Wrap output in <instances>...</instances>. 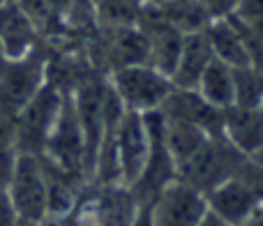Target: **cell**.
Listing matches in <instances>:
<instances>
[{"instance_id": "cell-20", "label": "cell", "mask_w": 263, "mask_h": 226, "mask_svg": "<svg viewBox=\"0 0 263 226\" xmlns=\"http://www.w3.org/2000/svg\"><path fill=\"white\" fill-rule=\"evenodd\" d=\"M18 213L14 208V201L7 190H0V226H16L18 224Z\"/></svg>"}, {"instance_id": "cell-26", "label": "cell", "mask_w": 263, "mask_h": 226, "mask_svg": "<svg viewBox=\"0 0 263 226\" xmlns=\"http://www.w3.org/2000/svg\"><path fill=\"white\" fill-rule=\"evenodd\" d=\"M16 226H42V222H30V219H18Z\"/></svg>"}, {"instance_id": "cell-19", "label": "cell", "mask_w": 263, "mask_h": 226, "mask_svg": "<svg viewBox=\"0 0 263 226\" xmlns=\"http://www.w3.org/2000/svg\"><path fill=\"white\" fill-rule=\"evenodd\" d=\"M0 148H16V116L0 111Z\"/></svg>"}, {"instance_id": "cell-12", "label": "cell", "mask_w": 263, "mask_h": 226, "mask_svg": "<svg viewBox=\"0 0 263 226\" xmlns=\"http://www.w3.org/2000/svg\"><path fill=\"white\" fill-rule=\"evenodd\" d=\"M213 58H215V53H213V49H210V42H208V37H205V32L203 30L187 32L185 44H182V51H180V58H178V65L171 74L173 86L196 88L201 74L205 72V67L210 65Z\"/></svg>"}, {"instance_id": "cell-24", "label": "cell", "mask_w": 263, "mask_h": 226, "mask_svg": "<svg viewBox=\"0 0 263 226\" xmlns=\"http://www.w3.org/2000/svg\"><path fill=\"white\" fill-rule=\"evenodd\" d=\"M7 63H9V58H7V53H5L3 44H0V77H3V72H5V67H7Z\"/></svg>"}, {"instance_id": "cell-4", "label": "cell", "mask_w": 263, "mask_h": 226, "mask_svg": "<svg viewBox=\"0 0 263 226\" xmlns=\"http://www.w3.org/2000/svg\"><path fill=\"white\" fill-rule=\"evenodd\" d=\"M79 208L95 226H132L141 201L125 182H88Z\"/></svg>"}, {"instance_id": "cell-15", "label": "cell", "mask_w": 263, "mask_h": 226, "mask_svg": "<svg viewBox=\"0 0 263 226\" xmlns=\"http://www.w3.org/2000/svg\"><path fill=\"white\" fill-rule=\"evenodd\" d=\"M196 90L201 92V97L208 104L224 109V111L231 109L233 97H236V92H233V67L222 63V60L213 58L210 65L205 67V72L201 74Z\"/></svg>"}, {"instance_id": "cell-5", "label": "cell", "mask_w": 263, "mask_h": 226, "mask_svg": "<svg viewBox=\"0 0 263 226\" xmlns=\"http://www.w3.org/2000/svg\"><path fill=\"white\" fill-rule=\"evenodd\" d=\"M46 83V55L37 46L23 58L9 60L0 77V111L16 116Z\"/></svg>"}, {"instance_id": "cell-11", "label": "cell", "mask_w": 263, "mask_h": 226, "mask_svg": "<svg viewBox=\"0 0 263 226\" xmlns=\"http://www.w3.org/2000/svg\"><path fill=\"white\" fill-rule=\"evenodd\" d=\"M203 32L208 37L210 49H213L217 60L231 65V67L250 65L245 37H242L240 28L233 23L231 16H213L208 21V26L203 28Z\"/></svg>"}, {"instance_id": "cell-23", "label": "cell", "mask_w": 263, "mask_h": 226, "mask_svg": "<svg viewBox=\"0 0 263 226\" xmlns=\"http://www.w3.org/2000/svg\"><path fill=\"white\" fill-rule=\"evenodd\" d=\"M245 226H263V205H261L259 210H256V213H254V217H252V219H250V222H247Z\"/></svg>"}, {"instance_id": "cell-31", "label": "cell", "mask_w": 263, "mask_h": 226, "mask_svg": "<svg viewBox=\"0 0 263 226\" xmlns=\"http://www.w3.org/2000/svg\"><path fill=\"white\" fill-rule=\"evenodd\" d=\"M261 109H263V102H261Z\"/></svg>"}, {"instance_id": "cell-25", "label": "cell", "mask_w": 263, "mask_h": 226, "mask_svg": "<svg viewBox=\"0 0 263 226\" xmlns=\"http://www.w3.org/2000/svg\"><path fill=\"white\" fill-rule=\"evenodd\" d=\"M250 157H252V159H256V162H259V164H261V166H263V145H261V148H259V150H256V153H252V155H250Z\"/></svg>"}, {"instance_id": "cell-6", "label": "cell", "mask_w": 263, "mask_h": 226, "mask_svg": "<svg viewBox=\"0 0 263 226\" xmlns=\"http://www.w3.org/2000/svg\"><path fill=\"white\" fill-rule=\"evenodd\" d=\"M155 226H199L208 213V199L194 185L173 178L150 201Z\"/></svg>"}, {"instance_id": "cell-8", "label": "cell", "mask_w": 263, "mask_h": 226, "mask_svg": "<svg viewBox=\"0 0 263 226\" xmlns=\"http://www.w3.org/2000/svg\"><path fill=\"white\" fill-rule=\"evenodd\" d=\"M114 148L116 157H118L120 182L132 187L139 180L150 155V134L145 127L143 113L129 109L125 111L118 127L114 129Z\"/></svg>"}, {"instance_id": "cell-3", "label": "cell", "mask_w": 263, "mask_h": 226, "mask_svg": "<svg viewBox=\"0 0 263 226\" xmlns=\"http://www.w3.org/2000/svg\"><path fill=\"white\" fill-rule=\"evenodd\" d=\"M109 81L118 97L123 100L125 109L148 113L164 104L168 92L173 90L171 77L159 72L157 67L148 63L127 65L109 74Z\"/></svg>"}, {"instance_id": "cell-18", "label": "cell", "mask_w": 263, "mask_h": 226, "mask_svg": "<svg viewBox=\"0 0 263 226\" xmlns=\"http://www.w3.org/2000/svg\"><path fill=\"white\" fill-rule=\"evenodd\" d=\"M18 150L16 148H0V190H7L14 176Z\"/></svg>"}, {"instance_id": "cell-28", "label": "cell", "mask_w": 263, "mask_h": 226, "mask_svg": "<svg viewBox=\"0 0 263 226\" xmlns=\"http://www.w3.org/2000/svg\"><path fill=\"white\" fill-rule=\"evenodd\" d=\"M79 205H81V203H79ZM81 217H83V213H81ZM81 226H95V224H92V222H90V219H86V217H83V222H81Z\"/></svg>"}, {"instance_id": "cell-13", "label": "cell", "mask_w": 263, "mask_h": 226, "mask_svg": "<svg viewBox=\"0 0 263 226\" xmlns=\"http://www.w3.org/2000/svg\"><path fill=\"white\" fill-rule=\"evenodd\" d=\"M224 136L242 150L252 155L263 145V109H240L231 106L224 113Z\"/></svg>"}, {"instance_id": "cell-30", "label": "cell", "mask_w": 263, "mask_h": 226, "mask_svg": "<svg viewBox=\"0 0 263 226\" xmlns=\"http://www.w3.org/2000/svg\"><path fill=\"white\" fill-rule=\"evenodd\" d=\"M5 3H7V0H0V5H5Z\"/></svg>"}, {"instance_id": "cell-7", "label": "cell", "mask_w": 263, "mask_h": 226, "mask_svg": "<svg viewBox=\"0 0 263 226\" xmlns=\"http://www.w3.org/2000/svg\"><path fill=\"white\" fill-rule=\"evenodd\" d=\"M7 192L21 219L42 222L46 217V173L40 155L18 153Z\"/></svg>"}, {"instance_id": "cell-2", "label": "cell", "mask_w": 263, "mask_h": 226, "mask_svg": "<svg viewBox=\"0 0 263 226\" xmlns=\"http://www.w3.org/2000/svg\"><path fill=\"white\" fill-rule=\"evenodd\" d=\"M65 92L49 81L37 90V95L16 113V150L18 153L42 155L46 148L51 129L65 104Z\"/></svg>"}, {"instance_id": "cell-16", "label": "cell", "mask_w": 263, "mask_h": 226, "mask_svg": "<svg viewBox=\"0 0 263 226\" xmlns=\"http://www.w3.org/2000/svg\"><path fill=\"white\" fill-rule=\"evenodd\" d=\"M233 106L259 109L263 102V72L252 65L233 67Z\"/></svg>"}, {"instance_id": "cell-21", "label": "cell", "mask_w": 263, "mask_h": 226, "mask_svg": "<svg viewBox=\"0 0 263 226\" xmlns=\"http://www.w3.org/2000/svg\"><path fill=\"white\" fill-rule=\"evenodd\" d=\"M199 226H233V224H229L227 219L217 217L215 213H210V210H208V213H205V217L201 219V224H199Z\"/></svg>"}, {"instance_id": "cell-14", "label": "cell", "mask_w": 263, "mask_h": 226, "mask_svg": "<svg viewBox=\"0 0 263 226\" xmlns=\"http://www.w3.org/2000/svg\"><path fill=\"white\" fill-rule=\"evenodd\" d=\"M208 139L210 136L194 122L164 116V141H166V148L171 153V157L176 159L178 166L182 162H187L192 155L199 153Z\"/></svg>"}, {"instance_id": "cell-17", "label": "cell", "mask_w": 263, "mask_h": 226, "mask_svg": "<svg viewBox=\"0 0 263 226\" xmlns=\"http://www.w3.org/2000/svg\"><path fill=\"white\" fill-rule=\"evenodd\" d=\"M229 16L245 26H263V0H236Z\"/></svg>"}, {"instance_id": "cell-10", "label": "cell", "mask_w": 263, "mask_h": 226, "mask_svg": "<svg viewBox=\"0 0 263 226\" xmlns=\"http://www.w3.org/2000/svg\"><path fill=\"white\" fill-rule=\"evenodd\" d=\"M40 42V30L18 5V0H7L0 5V44L9 60L32 53Z\"/></svg>"}, {"instance_id": "cell-22", "label": "cell", "mask_w": 263, "mask_h": 226, "mask_svg": "<svg viewBox=\"0 0 263 226\" xmlns=\"http://www.w3.org/2000/svg\"><path fill=\"white\" fill-rule=\"evenodd\" d=\"M203 3L208 5L213 16H224V0H203Z\"/></svg>"}, {"instance_id": "cell-27", "label": "cell", "mask_w": 263, "mask_h": 226, "mask_svg": "<svg viewBox=\"0 0 263 226\" xmlns=\"http://www.w3.org/2000/svg\"><path fill=\"white\" fill-rule=\"evenodd\" d=\"M164 3H176V5H185V3H196V0H164Z\"/></svg>"}, {"instance_id": "cell-1", "label": "cell", "mask_w": 263, "mask_h": 226, "mask_svg": "<svg viewBox=\"0 0 263 226\" xmlns=\"http://www.w3.org/2000/svg\"><path fill=\"white\" fill-rule=\"evenodd\" d=\"M245 157L247 155L238 150L227 136H210L199 153L178 166V178L208 194L219 182L236 176Z\"/></svg>"}, {"instance_id": "cell-29", "label": "cell", "mask_w": 263, "mask_h": 226, "mask_svg": "<svg viewBox=\"0 0 263 226\" xmlns=\"http://www.w3.org/2000/svg\"><path fill=\"white\" fill-rule=\"evenodd\" d=\"M143 3H164V0H143Z\"/></svg>"}, {"instance_id": "cell-32", "label": "cell", "mask_w": 263, "mask_h": 226, "mask_svg": "<svg viewBox=\"0 0 263 226\" xmlns=\"http://www.w3.org/2000/svg\"><path fill=\"white\" fill-rule=\"evenodd\" d=\"M139 3H143V0H139Z\"/></svg>"}, {"instance_id": "cell-9", "label": "cell", "mask_w": 263, "mask_h": 226, "mask_svg": "<svg viewBox=\"0 0 263 226\" xmlns=\"http://www.w3.org/2000/svg\"><path fill=\"white\" fill-rule=\"evenodd\" d=\"M205 199H208L210 213L227 219L233 226H245L254 217L256 210L263 205L259 201V196L250 190V185L245 180H240L238 176L227 178L217 187H213L205 194Z\"/></svg>"}]
</instances>
